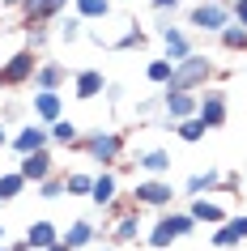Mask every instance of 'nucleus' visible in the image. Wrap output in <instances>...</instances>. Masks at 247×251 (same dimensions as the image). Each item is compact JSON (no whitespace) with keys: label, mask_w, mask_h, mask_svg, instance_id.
<instances>
[{"label":"nucleus","mask_w":247,"mask_h":251,"mask_svg":"<svg viewBox=\"0 0 247 251\" xmlns=\"http://www.w3.org/2000/svg\"><path fill=\"white\" fill-rule=\"evenodd\" d=\"M73 149L81 158L98 162L103 171H115L124 162V149H128V132H119V128H94V132H81Z\"/></svg>","instance_id":"1"},{"label":"nucleus","mask_w":247,"mask_h":251,"mask_svg":"<svg viewBox=\"0 0 247 251\" xmlns=\"http://www.w3.org/2000/svg\"><path fill=\"white\" fill-rule=\"evenodd\" d=\"M213 77H218V64H213L209 55L192 51V55H183L179 64L170 68V81L162 85V90H205Z\"/></svg>","instance_id":"2"},{"label":"nucleus","mask_w":247,"mask_h":251,"mask_svg":"<svg viewBox=\"0 0 247 251\" xmlns=\"http://www.w3.org/2000/svg\"><path fill=\"white\" fill-rule=\"evenodd\" d=\"M132 204H137V209H170V204H175V196H179V192H175V183H170V175H141V179H137V183H132Z\"/></svg>","instance_id":"3"},{"label":"nucleus","mask_w":247,"mask_h":251,"mask_svg":"<svg viewBox=\"0 0 247 251\" xmlns=\"http://www.w3.org/2000/svg\"><path fill=\"white\" fill-rule=\"evenodd\" d=\"M196 115H200V124H205L209 132L226 128V119H230V98H226V90L213 85V81H209L205 90H196Z\"/></svg>","instance_id":"4"},{"label":"nucleus","mask_w":247,"mask_h":251,"mask_svg":"<svg viewBox=\"0 0 247 251\" xmlns=\"http://www.w3.org/2000/svg\"><path fill=\"white\" fill-rule=\"evenodd\" d=\"M39 60H43V55L34 51V47H22V51H13L4 64H0V90H22V85H30V77H34Z\"/></svg>","instance_id":"5"},{"label":"nucleus","mask_w":247,"mask_h":251,"mask_svg":"<svg viewBox=\"0 0 247 251\" xmlns=\"http://www.w3.org/2000/svg\"><path fill=\"white\" fill-rule=\"evenodd\" d=\"M188 26L200 34H218L221 26H230V0H200L188 9Z\"/></svg>","instance_id":"6"},{"label":"nucleus","mask_w":247,"mask_h":251,"mask_svg":"<svg viewBox=\"0 0 247 251\" xmlns=\"http://www.w3.org/2000/svg\"><path fill=\"white\" fill-rule=\"evenodd\" d=\"M68 0H22L17 4V17H22V30L26 26H52L55 17H64Z\"/></svg>","instance_id":"7"},{"label":"nucleus","mask_w":247,"mask_h":251,"mask_svg":"<svg viewBox=\"0 0 247 251\" xmlns=\"http://www.w3.org/2000/svg\"><path fill=\"white\" fill-rule=\"evenodd\" d=\"M209 243H213V251H239L247 243V213H230V217L209 234Z\"/></svg>","instance_id":"8"},{"label":"nucleus","mask_w":247,"mask_h":251,"mask_svg":"<svg viewBox=\"0 0 247 251\" xmlns=\"http://www.w3.org/2000/svg\"><path fill=\"white\" fill-rule=\"evenodd\" d=\"M47 145H52V136H47V124H39V119L17 124V132L9 136V149H13L17 158L22 153H34V149H47Z\"/></svg>","instance_id":"9"},{"label":"nucleus","mask_w":247,"mask_h":251,"mask_svg":"<svg viewBox=\"0 0 247 251\" xmlns=\"http://www.w3.org/2000/svg\"><path fill=\"white\" fill-rule=\"evenodd\" d=\"M60 238H64L73 251H85V247H94V243H103V238H107V226H98L94 217H77L68 230H60Z\"/></svg>","instance_id":"10"},{"label":"nucleus","mask_w":247,"mask_h":251,"mask_svg":"<svg viewBox=\"0 0 247 251\" xmlns=\"http://www.w3.org/2000/svg\"><path fill=\"white\" fill-rule=\"evenodd\" d=\"M68 81H73V68H68L64 60H47V55H43L39 68H34V77H30V85H34V90H64Z\"/></svg>","instance_id":"11"},{"label":"nucleus","mask_w":247,"mask_h":251,"mask_svg":"<svg viewBox=\"0 0 247 251\" xmlns=\"http://www.w3.org/2000/svg\"><path fill=\"white\" fill-rule=\"evenodd\" d=\"M17 171H22V179H26V183H43V179H47V175H55L60 166H55V153H52V145H47V149H34V153H22Z\"/></svg>","instance_id":"12"},{"label":"nucleus","mask_w":247,"mask_h":251,"mask_svg":"<svg viewBox=\"0 0 247 251\" xmlns=\"http://www.w3.org/2000/svg\"><path fill=\"white\" fill-rule=\"evenodd\" d=\"M107 94V73L103 68H77L73 73V98L77 102H94Z\"/></svg>","instance_id":"13"},{"label":"nucleus","mask_w":247,"mask_h":251,"mask_svg":"<svg viewBox=\"0 0 247 251\" xmlns=\"http://www.w3.org/2000/svg\"><path fill=\"white\" fill-rule=\"evenodd\" d=\"M158 39H162V55H166L170 64H179L183 55H192L196 47H192V34L183 26H158Z\"/></svg>","instance_id":"14"},{"label":"nucleus","mask_w":247,"mask_h":251,"mask_svg":"<svg viewBox=\"0 0 247 251\" xmlns=\"http://www.w3.org/2000/svg\"><path fill=\"white\" fill-rule=\"evenodd\" d=\"M141 209H137V204H132L128 213H119L115 222L107 226V238H111V243H115V247H124V243H137V238H141Z\"/></svg>","instance_id":"15"},{"label":"nucleus","mask_w":247,"mask_h":251,"mask_svg":"<svg viewBox=\"0 0 247 251\" xmlns=\"http://www.w3.org/2000/svg\"><path fill=\"white\" fill-rule=\"evenodd\" d=\"M30 115L39 119V124H55V119L64 115V94H60V90H34V98H30Z\"/></svg>","instance_id":"16"},{"label":"nucleus","mask_w":247,"mask_h":251,"mask_svg":"<svg viewBox=\"0 0 247 251\" xmlns=\"http://www.w3.org/2000/svg\"><path fill=\"white\" fill-rule=\"evenodd\" d=\"M52 243H60V226H55L52 217H39V222L26 226V247L30 251H47Z\"/></svg>","instance_id":"17"},{"label":"nucleus","mask_w":247,"mask_h":251,"mask_svg":"<svg viewBox=\"0 0 247 251\" xmlns=\"http://www.w3.org/2000/svg\"><path fill=\"white\" fill-rule=\"evenodd\" d=\"M221 192V171L218 166H209V171H196L183 179V196H213Z\"/></svg>","instance_id":"18"},{"label":"nucleus","mask_w":247,"mask_h":251,"mask_svg":"<svg viewBox=\"0 0 247 251\" xmlns=\"http://www.w3.org/2000/svg\"><path fill=\"white\" fill-rule=\"evenodd\" d=\"M128 166H137L141 175H170V149H137Z\"/></svg>","instance_id":"19"},{"label":"nucleus","mask_w":247,"mask_h":251,"mask_svg":"<svg viewBox=\"0 0 247 251\" xmlns=\"http://www.w3.org/2000/svg\"><path fill=\"white\" fill-rule=\"evenodd\" d=\"M119 196V175L115 171H98L94 175V187H90V204H98V209H107V204H111V200Z\"/></svg>","instance_id":"20"},{"label":"nucleus","mask_w":247,"mask_h":251,"mask_svg":"<svg viewBox=\"0 0 247 251\" xmlns=\"http://www.w3.org/2000/svg\"><path fill=\"white\" fill-rule=\"evenodd\" d=\"M188 213L196 217V226H221L226 217H230V213H226V204H218V200H209V196H192Z\"/></svg>","instance_id":"21"},{"label":"nucleus","mask_w":247,"mask_h":251,"mask_svg":"<svg viewBox=\"0 0 247 251\" xmlns=\"http://www.w3.org/2000/svg\"><path fill=\"white\" fill-rule=\"evenodd\" d=\"M158 217L166 222V230L175 234V243H179V238H192V234H196V217H192L188 209H175V204H170V209H162Z\"/></svg>","instance_id":"22"},{"label":"nucleus","mask_w":247,"mask_h":251,"mask_svg":"<svg viewBox=\"0 0 247 251\" xmlns=\"http://www.w3.org/2000/svg\"><path fill=\"white\" fill-rule=\"evenodd\" d=\"M47 136H52L55 149H73V145H77V136H81V128H77V119L60 115L55 124H47Z\"/></svg>","instance_id":"23"},{"label":"nucleus","mask_w":247,"mask_h":251,"mask_svg":"<svg viewBox=\"0 0 247 251\" xmlns=\"http://www.w3.org/2000/svg\"><path fill=\"white\" fill-rule=\"evenodd\" d=\"M213 39L221 43V51H247V26H239L234 17H230V26H221Z\"/></svg>","instance_id":"24"},{"label":"nucleus","mask_w":247,"mask_h":251,"mask_svg":"<svg viewBox=\"0 0 247 251\" xmlns=\"http://www.w3.org/2000/svg\"><path fill=\"white\" fill-rule=\"evenodd\" d=\"M55 39L64 43V47L81 43V39H85V22H81L77 13H73V17H55Z\"/></svg>","instance_id":"25"},{"label":"nucleus","mask_w":247,"mask_h":251,"mask_svg":"<svg viewBox=\"0 0 247 251\" xmlns=\"http://www.w3.org/2000/svg\"><path fill=\"white\" fill-rule=\"evenodd\" d=\"M68 4H73V13L81 22H103V17H111V0H68Z\"/></svg>","instance_id":"26"},{"label":"nucleus","mask_w":247,"mask_h":251,"mask_svg":"<svg viewBox=\"0 0 247 251\" xmlns=\"http://www.w3.org/2000/svg\"><path fill=\"white\" fill-rule=\"evenodd\" d=\"M26 179H22V171H4L0 175V204H13V200H22V192H26Z\"/></svg>","instance_id":"27"},{"label":"nucleus","mask_w":247,"mask_h":251,"mask_svg":"<svg viewBox=\"0 0 247 251\" xmlns=\"http://www.w3.org/2000/svg\"><path fill=\"white\" fill-rule=\"evenodd\" d=\"M205 124H200V115H188V119H179V124H175V136H179L183 145H200V141H205Z\"/></svg>","instance_id":"28"},{"label":"nucleus","mask_w":247,"mask_h":251,"mask_svg":"<svg viewBox=\"0 0 247 251\" xmlns=\"http://www.w3.org/2000/svg\"><path fill=\"white\" fill-rule=\"evenodd\" d=\"M94 175L90 171H64V196H90Z\"/></svg>","instance_id":"29"},{"label":"nucleus","mask_w":247,"mask_h":251,"mask_svg":"<svg viewBox=\"0 0 247 251\" xmlns=\"http://www.w3.org/2000/svg\"><path fill=\"white\" fill-rule=\"evenodd\" d=\"M170 68H175V64H170L166 55H158V60H149V64H145V81L162 90V85H166V81H170Z\"/></svg>","instance_id":"30"},{"label":"nucleus","mask_w":247,"mask_h":251,"mask_svg":"<svg viewBox=\"0 0 247 251\" xmlns=\"http://www.w3.org/2000/svg\"><path fill=\"white\" fill-rule=\"evenodd\" d=\"M34 196L39 200H60L64 196V171H55V175H47L43 183H34Z\"/></svg>","instance_id":"31"},{"label":"nucleus","mask_w":247,"mask_h":251,"mask_svg":"<svg viewBox=\"0 0 247 251\" xmlns=\"http://www.w3.org/2000/svg\"><path fill=\"white\" fill-rule=\"evenodd\" d=\"M145 247H154V251H166V247H175V234L166 230V222L158 217L154 226H149V234H145Z\"/></svg>","instance_id":"32"},{"label":"nucleus","mask_w":247,"mask_h":251,"mask_svg":"<svg viewBox=\"0 0 247 251\" xmlns=\"http://www.w3.org/2000/svg\"><path fill=\"white\" fill-rule=\"evenodd\" d=\"M52 34H55L52 26H26V47H34V51L43 55V47L52 43Z\"/></svg>","instance_id":"33"},{"label":"nucleus","mask_w":247,"mask_h":251,"mask_svg":"<svg viewBox=\"0 0 247 251\" xmlns=\"http://www.w3.org/2000/svg\"><path fill=\"white\" fill-rule=\"evenodd\" d=\"M145 39H149V34H145V30L128 26V34H124V39H115V43H107V47H111V51H128V47H145Z\"/></svg>","instance_id":"34"},{"label":"nucleus","mask_w":247,"mask_h":251,"mask_svg":"<svg viewBox=\"0 0 247 251\" xmlns=\"http://www.w3.org/2000/svg\"><path fill=\"white\" fill-rule=\"evenodd\" d=\"M137 115H141V119L162 115V94H154V98H141V102H137Z\"/></svg>","instance_id":"35"},{"label":"nucleus","mask_w":247,"mask_h":251,"mask_svg":"<svg viewBox=\"0 0 247 251\" xmlns=\"http://www.w3.org/2000/svg\"><path fill=\"white\" fill-rule=\"evenodd\" d=\"M17 119H22V106H17V102H4V106H0V124H4V128L17 124Z\"/></svg>","instance_id":"36"},{"label":"nucleus","mask_w":247,"mask_h":251,"mask_svg":"<svg viewBox=\"0 0 247 251\" xmlns=\"http://www.w3.org/2000/svg\"><path fill=\"white\" fill-rule=\"evenodd\" d=\"M243 187V175L239 171H221V192H239Z\"/></svg>","instance_id":"37"},{"label":"nucleus","mask_w":247,"mask_h":251,"mask_svg":"<svg viewBox=\"0 0 247 251\" xmlns=\"http://www.w3.org/2000/svg\"><path fill=\"white\" fill-rule=\"evenodd\" d=\"M149 9L154 13H175V9H183V0H149Z\"/></svg>","instance_id":"38"},{"label":"nucleus","mask_w":247,"mask_h":251,"mask_svg":"<svg viewBox=\"0 0 247 251\" xmlns=\"http://www.w3.org/2000/svg\"><path fill=\"white\" fill-rule=\"evenodd\" d=\"M230 17L239 26H247V0H230Z\"/></svg>","instance_id":"39"},{"label":"nucleus","mask_w":247,"mask_h":251,"mask_svg":"<svg viewBox=\"0 0 247 251\" xmlns=\"http://www.w3.org/2000/svg\"><path fill=\"white\" fill-rule=\"evenodd\" d=\"M107 98H111V102H119V98H124V85H119V81H107Z\"/></svg>","instance_id":"40"},{"label":"nucleus","mask_w":247,"mask_h":251,"mask_svg":"<svg viewBox=\"0 0 247 251\" xmlns=\"http://www.w3.org/2000/svg\"><path fill=\"white\" fill-rule=\"evenodd\" d=\"M9 136H13V132H9V128L0 124V149H9Z\"/></svg>","instance_id":"41"},{"label":"nucleus","mask_w":247,"mask_h":251,"mask_svg":"<svg viewBox=\"0 0 247 251\" xmlns=\"http://www.w3.org/2000/svg\"><path fill=\"white\" fill-rule=\"evenodd\" d=\"M9 251H30V247H26V238H17V243H9Z\"/></svg>","instance_id":"42"},{"label":"nucleus","mask_w":247,"mask_h":251,"mask_svg":"<svg viewBox=\"0 0 247 251\" xmlns=\"http://www.w3.org/2000/svg\"><path fill=\"white\" fill-rule=\"evenodd\" d=\"M47 251H73V247H68L64 238H60V243H52V247H47Z\"/></svg>","instance_id":"43"},{"label":"nucleus","mask_w":247,"mask_h":251,"mask_svg":"<svg viewBox=\"0 0 247 251\" xmlns=\"http://www.w3.org/2000/svg\"><path fill=\"white\" fill-rule=\"evenodd\" d=\"M17 4H22V0H0V9H17Z\"/></svg>","instance_id":"44"},{"label":"nucleus","mask_w":247,"mask_h":251,"mask_svg":"<svg viewBox=\"0 0 247 251\" xmlns=\"http://www.w3.org/2000/svg\"><path fill=\"white\" fill-rule=\"evenodd\" d=\"M4 243H9V230H4V226H0V247H4Z\"/></svg>","instance_id":"45"},{"label":"nucleus","mask_w":247,"mask_h":251,"mask_svg":"<svg viewBox=\"0 0 247 251\" xmlns=\"http://www.w3.org/2000/svg\"><path fill=\"white\" fill-rule=\"evenodd\" d=\"M0 251H9V243H4V247H0Z\"/></svg>","instance_id":"46"},{"label":"nucleus","mask_w":247,"mask_h":251,"mask_svg":"<svg viewBox=\"0 0 247 251\" xmlns=\"http://www.w3.org/2000/svg\"><path fill=\"white\" fill-rule=\"evenodd\" d=\"M103 251H111V247H103Z\"/></svg>","instance_id":"47"}]
</instances>
